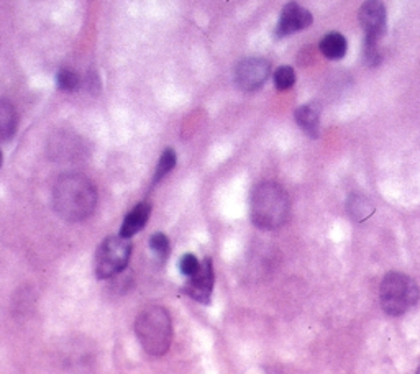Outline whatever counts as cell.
Masks as SVG:
<instances>
[{"mask_svg":"<svg viewBox=\"0 0 420 374\" xmlns=\"http://www.w3.org/2000/svg\"><path fill=\"white\" fill-rule=\"evenodd\" d=\"M419 287L411 277L401 273H389L380 287L381 307L387 315H402L409 307L417 304Z\"/></svg>","mask_w":420,"mask_h":374,"instance_id":"4","label":"cell"},{"mask_svg":"<svg viewBox=\"0 0 420 374\" xmlns=\"http://www.w3.org/2000/svg\"><path fill=\"white\" fill-rule=\"evenodd\" d=\"M150 246L156 255L160 256H166L167 251H170V240L165 233H155L150 238Z\"/></svg>","mask_w":420,"mask_h":374,"instance_id":"20","label":"cell"},{"mask_svg":"<svg viewBox=\"0 0 420 374\" xmlns=\"http://www.w3.org/2000/svg\"><path fill=\"white\" fill-rule=\"evenodd\" d=\"M346 48H348V45H346L345 36L337 33V31L327 33L320 41V51L328 60H341L346 55Z\"/></svg>","mask_w":420,"mask_h":374,"instance_id":"14","label":"cell"},{"mask_svg":"<svg viewBox=\"0 0 420 374\" xmlns=\"http://www.w3.org/2000/svg\"><path fill=\"white\" fill-rule=\"evenodd\" d=\"M296 122L311 138H319L320 107L315 104L302 105L296 110Z\"/></svg>","mask_w":420,"mask_h":374,"instance_id":"12","label":"cell"},{"mask_svg":"<svg viewBox=\"0 0 420 374\" xmlns=\"http://www.w3.org/2000/svg\"><path fill=\"white\" fill-rule=\"evenodd\" d=\"M57 87L65 92H74L81 86V79L71 70H61L56 76Z\"/></svg>","mask_w":420,"mask_h":374,"instance_id":"17","label":"cell"},{"mask_svg":"<svg viewBox=\"0 0 420 374\" xmlns=\"http://www.w3.org/2000/svg\"><path fill=\"white\" fill-rule=\"evenodd\" d=\"M419 373H420V368H419Z\"/></svg>","mask_w":420,"mask_h":374,"instance_id":"22","label":"cell"},{"mask_svg":"<svg viewBox=\"0 0 420 374\" xmlns=\"http://www.w3.org/2000/svg\"><path fill=\"white\" fill-rule=\"evenodd\" d=\"M214 289V266L210 258H206L204 263H201L199 270L189 277L186 286H184V292L189 297L197 300L201 304H207L210 296H212Z\"/></svg>","mask_w":420,"mask_h":374,"instance_id":"8","label":"cell"},{"mask_svg":"<svg viewBox=\"0 0 420 374\" xmlns=\"http://www.w3.org/2000/svg\"><path fill=\"white\" fill-rule=\"evenodd\" d=\"M50 158L55 161H74L76 158L82 156L81 140H76L74 135L66 133V131H57L55 136H51L48 143Z\"/></svg>","mask_w":420,"mask_h":374,"instance_id":"10","label":"cell"},{"mask_svg":"<svg viewBox=\"0 0 420 374\" xmlns=\"http://www.w3.org/2000/svg\"><path fill=\"white\" fill-rule=\"evenodd\" d=\"M199 266H201V263H199V260L192 255V253H186L179 261V270L182 275L187 277H191L194 273L199 270Z\"/></svg>","mask_w":420,"mask_h":374,"instance_id":"19","label":"cell"},{"mask_svg":"<svg viewBox=\"0 0 420 374\" xmlns=\"http://www.w3.org/2000/svg\"><path fill=\"white\" fill-rule=\"evenodd\" d=\"M296 82V72H294L292 67L289 66H281L280 70H276L275 72V86L280 91H287L291 89Z\"/></svg>","mask_w":420,"mask_h":374,"instance_id":"18","label":"cell"},{"mask_svg":"<svg viewBox=\"0 0 420 374\" xmlns=\"http://www.w3.org/2000/svg\"><path fill=\"white\" fill-rule=\"evenodd\" d=\"M311 23H312L311 12L306 9H302L301 5H297L296 2H291L282 9L280 23H277V28H276V35L277 36L292 35L296 33V31L307 28Z\"/></svg>","mask_w":420,"mask_h":374,"instance_id":"9","label":"cell"},{"mask_svg":"<svg viewBox=\"0 0 420 374\" xmlns=\"http://www.w3.org/2000/svg\"><path fill=\"white\" fill-rule=\"evenodd\" d=\"M52 207L66 222H82L97 207L96 187L86 176H61L52 187Z\"/></svg>","mask_w":420,"mask_h":374,"instance_id":"1","label":"cell"},{"mask_svg":"<svg viewBox=\"0 0 420 374\" xmlns=\"http://www.w3.org/2000/svg\"><path fill=\"white\" fill-rule=\"evenodd\" d=\"M150 214L151 205L148 202L136 204L133 210L125 217L122 229H120V235L125 236V238H130V236L138 233V231L146 225V222H148Z\"/></svg>","mask_w":420,"mask_h":374,"instance_id":"11","label":"cell"},{"mask_svg":"<svg viewBox=\"0 0 420 374\" xmlns=\"http://www.w3.org/2000/svg\"><path fill=\"white\" fill-rule=\"evenodd\" d=\"M289 209L287 192L277 182H261L251 194V220L258 229H281L289 219Z\"/></svg>","mask_w":420,"mask_h":374,"instance_id":"2","label":"cell"},{"mask_svg":"<svg viewBox=\"0 0 420 374\" xmlns=\"http://www.w3.org/2000/svg\"><path fill=\"white\" fill-rule=\"evenodd\" d=\"M0 166H2V151H0Z\"/></svg>","mask_w":420,"mask_h":374,"instance_id":"21","label":"cell"},{"mask_svg":"<svg viewBox=\"0 0 420 374\" xmlns=\"http://www.w3.org/2000/svg\"><path fill=\"white\" fill-rule=\"evenodd\" d=\"M135 334L148 355H165L172 339V324L167 310L158 305L143 310L135 322Z\"/></svg>","mask_w":420,"mask_h":374,"instance_id":"3","label":"cell"},{"mask_svg":"<svg viewBox=\"0 0 420 374\" xmlns=\"http://www.w3.org/2000/svg\"><path fill=\"white\" fill-rule=\"evenodd\" d=\"M131 255L130 238L125 236H109L99 246L96 255L97 279H109L127 268Z\"/></svg>","mask_w":420,"mask_h":374,"instance_id":"5","label":"cell"},{"mask_svg":"<svg viewBox=\"0 0 420 374\" xmlns=\"http://www.w3.org/2000/svg\"><path fill=\"white\" fill-rule=\"evenodd\" d=\"M271 65L262 57H248L236 66L235 81L243 91H256L270 77Z\"/></svg>","mask_w":420,"mask_h":374,"instance_id":"6","label":"cell"},{"mask_svg":"<svg viewBox=\"0 0 420 374\" xmlns=\"http://www.w3.org/2000/svg\"><path fill=\"white\" fill-rule=\"evenodd\" d=\"M348 212L355 222H363L375 212V205L360 194H351L348 200Z\"/></svg>","mask_w":420,"mask_h":374,"instance_id":"15","label":"cell"},{"mask_svg":"<svg viewBox=\"0 0 420 374\" xmlns=\"http://www.w3.org/2000/svg\"><path fill=\"white\" fill-rule=\"evenodd\" d=\"M360 23L363 26L366 40L377 41L386 31V7L380 0H368L360 9Z\"/></svg>","mask_w":420,"mask_h":374,"instance_id":"7","label":"cell"},{"mask_svg":"<svg viewBox=\"0 0 420 374\" xmlns=\"http://www.w3.org/2000/svg\"><path fill=\"white\" fill-rule=\"evenodd\" d=\"M18 125L17 110L9 100H0V141H9Z\"/></svg>","mask_w":420,"mask_h":374,"instance_id":"13","label":"cell"},{"mask_svg":"<svg viewBox=\"0 0 420 374\" xmlns=\"http://www.w3.org/2000/svg\"><path fill=\"white\" fill-rule=\"evenodd\" d=\"M176 161H177V156H176L175 150L166 148L165 151H162L161 158H160V163H158V166H156L155 182H160L162 177H166L167 175H170V172L175 170Z\"/></svg>","mask_w":420,"mask_h":374,"instance_id":"16","label":"cell"}]
</instances>
